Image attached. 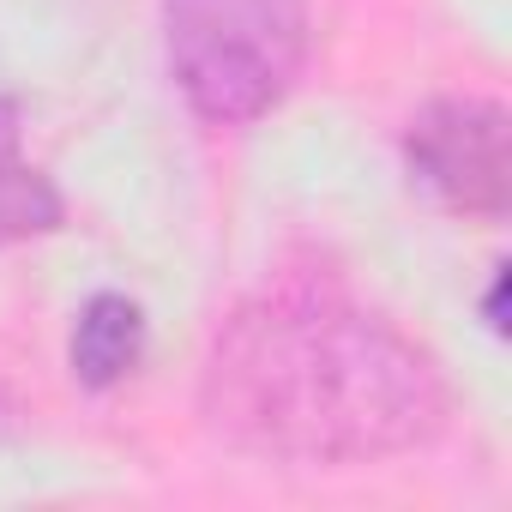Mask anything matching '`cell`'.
Listing matches in <instances>:
<instances>
[{"label": "cell", "instance_id": "3", "mask_svg": "<svg viewBox=\"0 0 512 512\" xmlns=\"http://www.w3.org/2000/svg\"><path fill=\"white\" fill-rule=\"evenodd\" d=\"M404 163L410 181L458 217H500L512 205V121L500 103H428L404 133Z\"/></svg>", "mask_w": 512, "mask_h": 512}, {"label": "cell", "instance_id": "4", "mask_svg": "<svg viewBox=\"0 0 512 512\" xmlns=\"http://www.w3.org/2000/svg\"><path fill=\"white\" fill-rule=\"evenodd\" d=\"M61 223V193L55 181L25 157V127H19V103L0 97V247L49 235Z\"/></svg>", "mask_w": 512, "mask_h": 512}, {"label": "cell", "instance_id": "5", "mask_svg": "<svg viewBox=\"0 0 512 512\" xmlns=\"http://www.w3.org/2000/svg\"><path fill=\"white\" fill-rule=\"evenodd\" d=\"M67 356H73L79 386H91V392L121 386L139 368V356H145V314H139V302H127V296H91L85 314H79V326H73V350Z\"/></svg>", "mask_w": 512, "mask_h": 512}, {"label": "cell", "instance_id": "1", "mask_svg": "<svg viewBox=\"0 0 512 512\" xmlns=\"http://www.w3.org/2000/svg\"><path fill=\"white\" fill-rule=\"evenodd\" d=\"M199 410L235 452L296 470H356L428 446L452 398L428 350L374 308L278 284L211 332Z\"/></svg>", "mask_w": 512, "mask_h": 512}, {"label": "cell", "instance_id": "2", "mask_svg": "<svg viewBox=\"0 0 512 512\" xmlns=\"http://www.w3.org/2000/svg\"><path fill=\"white\" fill-rule=\"evenodd\" d=\"M163 55L199 121L247 127L308 61V0H163Z\"/></svg>", "mask_w": 512, "mask_h": 512}]
</instances>
